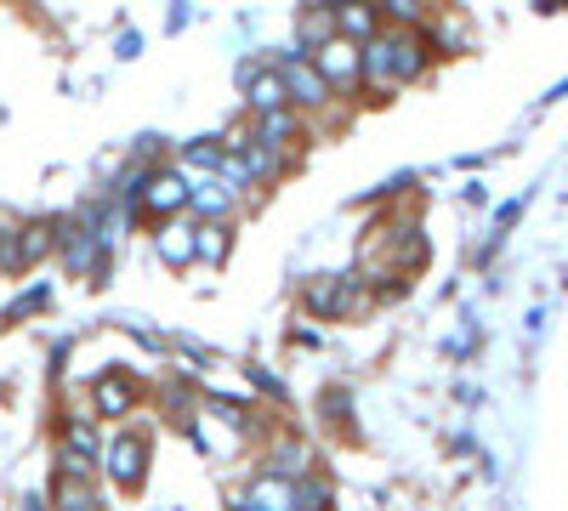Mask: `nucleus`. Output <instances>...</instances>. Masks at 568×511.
<instances>
[{
    "label": "nucleus",
    "mask_w": 568,
    "mask_h": 511,
    "mask_svg": "<svg viewBox=\"0 0 568 511\" xmlns=\"http://www.w3.org/2000/svg\"><path fill=\"white\" fill-rule=\"evenodd\" d=\"M245 511H296V489L284 483V478H256L251 489H245V500H240Z\"/></svg>",
    "instance_id": "ddd939ff"
},
{
    "label": "nucleus",
    "mask_w": 568,
    "mask_h": 511,
    "mask_svg": "<svg viewBox=\"0 0 568 511\" xmlns=\"http://www.w3.org/2000/svg\"><path fill=\"white\" fill-rule=\"evenodd\" d=\"M318 409H329V421H347V409H353V392L329 387V392H318Z\"/></svg>",
    "instance_id": "4be33fe9"
},
{
    "label": "nucleus",
    "mask_w": 568,
    "mask_h": 511,
    "mask_svg": "<svg viewBox=\"0 0 568 511\" xmlns=\"http://www.w3.org/2000/svg\"><path fill=\"white\" fill-rule=\"evenodd\" d=\"M358 296V273H329V278H313L307 285V313L318 318H342Z\"/></svg>",
    "instance_id": "423d86ee"
},
{
    "label": "nucleus",
    "mask_w": 568,
    "mask_h": 511,
    "mask_svg": "<svg viewBox=\"0 0 568 511\" xmlns=\"http://www.w3.org/2000/svg\"><path fill=\"white\" fill-rule=\"evenodd\" d=\"M227 160V143H194L187 149V165H200V171H222Z\"/></svg>",
    "instance_id": "aec40b11"
},
{
    "label": "nucleus",
    "mask_w": 568,
    "mask_h": 511,
    "mask_svg": "<svg viewBox=\"0 0 568 511\" xmlns=\"http://www.w3.org/2000/svg\"><path fill=\"white\" fill-rule=\"evenodd\" d=\"M227 251H233V227H227V222H194V262L222 267Z\"/></svg>",
    "instance_id": "f3484780"
},
{
    "label": "nucleus",
    "mask_w": 568,
    "mask_h": 511,
    "mask_svg": "<svg viewBox=\"0 0 568 511\" xmlns=\"http://www.w3.org/2000/svg\"><path fill=\"white\" fill-rule=\"evenodd\" d=\"M324 40H336V18H329V7H307V12L296 18V45H291V52L313 58Z\"/></svg>",
    "instance_id": "4468645a"
},
{
    "label": "nucleus",
    "mask_w": 568,
    "mask_h": 511,
    "mask_svg": "<svg viewBox=\"0 0 568 511\" xmlns=\"http://www.w3.org/2000/svg\"><path fill=\"white\" fill-rule=\"evenodd\" d=\"M240 85H245V103H251L256 120H262V114H278V109H291L278 69H267V63H245V69H240Z\"/></svg>",
    "instance_id": "20e7f679"
},
{
    "label": "nucleus",
    "mask_w": 568,
    "mask_h": 511,
    "mask_svg": "<svg viewBox=\"0 0 568 511\" xmlns=\"http://www.w3.org/2000/svg\"><path fill=\"white\" fill-rule=\"evenodd\" d=\"M45 302H52V285H34V290H23L12 307H7V324H18V318H29V313H40Z\"/></svg>",
    "instance_id": "6ab92c4d"
},
{
    "label": "nucleus",
    "mask_w": 568,
    "mask_h": 511,
    "mask_svg": "<svg viewBox=\"0 0 568 511\" xmlns=\"http://www.w3.org/2000/svg\"><path fill=\"white\" fill-rule=\"evenodd\" d=\"M103 472L114 489H142V478H149V438L142 432H114L103 443Z\"/></svg>",
    "instance_id": "f257e3e1"
},
{
    "label": "nucleus",
    "mask_w": 568,
    "mask_h": 511,
    "mask_svg": "<svg viewBox=\"0 0 568 511\" xmlns=\"http://www.w3.org/2000/svg\"><path fill=\"white\" fill-rule=\"evenodd\" d=\"M52 505H58V511H103L98 478H91V472H58V483H52Z\"/></svg>",
    "instance_id": "9d476101"
},
{
    "label": "nucleus",
    "mask_w": 568,
    "mask_h": 511,
    "mask_svg": "<svg viewBox=\"0 0 568 511\" xmlns=\"http://www.w3.org/2000/svg\"><path fill=\"white\" fill-rule=\"evenodd\" d=\"M211 409H216V421H227V427H240V421H245V403H240V398H227V392H211Z\"/></svg>",
    "instance_id": "412c9836"
},
{
    "label": "nucleus",
    "mask_w": 568,
    "mask_h": 511,
    "mask_svg": "<svg viewBox=\"0 0 568 511\" xmlns=\"http://www.w3.org/2000/svg\"><path fill=\"white\" fill-rule=\"evenodd\" d=\"M329 18H336V34L353 40V45L382 34V12H375V7H329Z\"/></svg>",
    "instance_id": "dca6fc26"
},
{
    "label": "nucleus",
    "mask_w": 568,
    "mask_h": 511,
    "mask_svg": "<svg viewBox=\"0 0 568 511\" xmlns=\"http://www.w3.org/2000/svg\"><path fill=\"white\" fill-rule=\"evenodd\" d=\"M58 245V234H52V222H23L18 227V239H12V251H7V262H0V267H7V273H23V267H34L45 251H52Z\"/></svg>",
    "instance_id": "6e6552de"
},
{
    "label": "nucleus",
    "mask_w": 568,
    "mask_h": 511,
    "mask_svg": "<svg viewBox=\"0 0 568 511\" xmlns=\"http://www.w3.org/2000/svg\"><path fill=\"white\" fill-rule=\"evenodd\" d=\"M233 200H240V194H227L216 176H205V182H194V188H187V211H194L200 222H222V216L233 211Z\"/></svg>",
    "instance_id": "f8f14e48"
},
{
    "label": "nucleus",
    "mask_w": 568,
    "mask_h": 511,
    "mask_svg": "<svg viewBox=\"0 0 568 511\" xmlns=\"http://www.w3.org/2000/svg\"><path fill=\"white\" fill-rule=\"evenodd\" d=\"M313 69L324 74L329 91H336V85H353V80H358V45L342 40V34H336V40H324L318 52H313Z\"/></svg>",
    "instance_id": "0eeeda50"
},
{
    "label": "nucleus",
    "mask_w": 568,
    "mask_h": 511,
    "mask_svg": "<svg viewBox=\"0 0 568 511\" xmlns=\"http://www.w3.org/2000/svg\"><path fill=\"white\" fill-rule=\"evenodd\" d=\"M58 472H91V460H103V438H98V415H63L58 427Z\"/></svg>",
    "instance_id": "f03ea898"
},
{
    "label": "nucleus",
    "mask_w": 568,
    "mask_h": 511,
    "mask_svg": "<svg viewBox=\"0 0 568 511\" xmlns=\"http://www.w3.org/2000/svg\"><path fill=\"white\" fill-rule=\"evenodd\" d=\"M154 251H160L165 267H187V262H194V227H187V222H160Z\"/></svg>",
    "instance_id": "2eb2a0df"
},
{
    "label": "nucleus",
    "mask_w": 568,
    "mask_h": 511,
    "mask_svg": "<svg viewBox=\"0 0 568 511\" xmlns=\"http://www.w3.org/2000/svg\"><path fill=\"white\" fill-rule=\"evenodd\" d=\"M256 149H267V154H278L284 143H302V120H296V109H278V114H262L256 120V136H251Z\"/></svg>",
    "instance_id": "9b49d317"
},
{
    "label": "nucleus",
    "mask_w": 568,
    "mask_h": 511,
    "mask_svg": "<svg viewBox=\"0 0 568 511\" xmlns=\"http://www.w3.org/2000/svg\"><path fill=\"white\" fill-rule=\"evenodd\" d=\"M291 489H296V511H329V483H324V478L307 472V478H296Z\"/></svg>",
    "instance_id": "a211bd4d"
},
{
    "label": "nucleus",
    "mask_w": 568,
    "mask_h": 511,
    "mask_svg": "<svg viewBox=\"0 0 568 511\" xmlns=\"http://www.w3.org/2000/svg\"><path fill=\"white\" fill-rule=\"evenodd\" d=\"M273 69H278V80H284V98H291L296 109H324L329 98H336V91L324 85V74L313 69V58H302V52H284Z\"/></svg>",
    "instance_id": "7ed1b4c3"
},
{
    "label": "nucleus",
    "mask_w": 568,
    "mask_h": 511,
    "mask_svg": "<svg viewBox=\"0 0 568 511\" xmlns=\"http://www.w3.org/2000/svg\"><path fill=\"white\" fill-rule=\"evenodd\" d=\"M227 511H245V505H227Z\"/></svg>",
    "instance_id": "5701e85b"
},
{
    "label": "nucleus",
    "mask_w": 568,
    "mask_h": 511,
    "mask_svg": "<svg viewBox=\"0 0 568 511\" xmlns=\"http://www.w3.org/2000/svg\"><path fill=\"white\" fill-rule=\"evenodd\" d=\"M187 171H149V188H142V211L149 216H176V211H187Z\"/></svg>",
    "instance_id": "39448f33"
},
{
    "label": "nucleus",
    "mask_w": 568,
    "mask_h": 511,
    "mask_svg": "<svg viewBox=\"0 0 568 511\" xmlns=\"http://www.w3.org/2000/svg\"><path fill=\"white\" fill-rule=\"evenodd\" d=\"M91 409L98 415H131L136 409V381L125 376V369H103L98 387H91Z\"/></svg>",
    "instance_id": "1a4fd4ad"
}]
</instances>
